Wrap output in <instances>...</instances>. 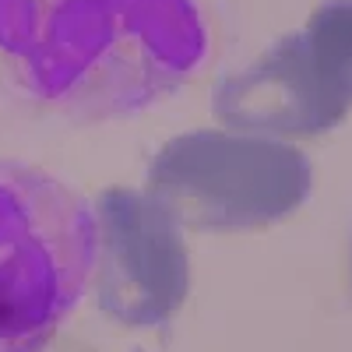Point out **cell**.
<instances>
[{"label":"cell","mask_w":352,"mask_h":352,"mask_svg":"<svg viewBox=\"0 0 352 352\" xmlns=\"http://www.w3.org/2000/svg\"><path fill=\"white\" fill-rule=\"evenodd\" d=\"M303 39L328 78L352 99V0H324L310 14Z\"/></svg>","instance_id":"8992f818"},{"label":"cell","mask_w":352,"mask_h":352,"mask_svg":"<svg viewBox=\"0 0 352 352\" xmlns=\"http://www.w3.org/2000/svg\"><path fill=\"white\" fill-rule=\"evenodd\" d=\"M92 300L124 328H166L190 292V257L180 226L148 194L109 187L99 194Z\"/></svg>","instance_id":"277c9868"},{"label":"cell","mask_w":352,"mask_h":352,"mask_svg":"<svg viewBox=\"0 0 352 352\" xmlns=\"http://www.w3.org/2000/svg\"><path fill=\"white\" fill-rule=\"evenodd\" d=\"M310 159L278 138L190 131L152 159L144 194L194 232H257L310 197Z\"/></svg>","instance_id":"3957f363"},{"label":"cell","mask_w":352,"mask_h":352,"mask_svg":"<svg viewBox=\"0 0 352 352\" xmlns=\"http://www.w3.org/2000/svg\"><path fill=\"white\" fill-rule=\"evenodd\" d=\"M194 0H0V60L43 109L74 124L138 116L204 60Z\"/></svg>","instance_id":"6da1fadb"},{"label":"cell","mask_w":352,"mask_h":352,"mask_svg":"<svg viewBox=\"0 0 352 352\" xmlns=\"http://www.w3.org/2000/svg\"><path fill=\"white\" fill-rule=\"evenodd\" d=\"M352 99L328 78L303 32L278 39L268 53L219 85L215 113L236 134L317 138L345 120Z\"/></svg>","instance_id":"5b68a950"},{"label":"cell","mask_w":352,"mask_h":352,"mask_svg":"<svg viewBox=\"0 0 352 352\" xmlns=\"http://www.w3.org/2000/svg\"><path fill=\"white\" fill-rule=\"evenodd\" d=\"M96 215L46 169L0 159V352H43L78 310Z\"/></svg>","instance_id":"7a4b0ae2"}]
</instances>
